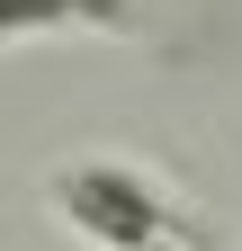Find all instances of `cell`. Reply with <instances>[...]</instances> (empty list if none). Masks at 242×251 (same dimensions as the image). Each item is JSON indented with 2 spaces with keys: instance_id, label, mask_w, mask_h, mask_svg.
<instances>
[{
  "instance_id": "6da1fadb",
  "label": "cell",
  "mask_w": 242,
  "mask_h": 251,
  "mask_svg": "<svg viewBox=\"0 0 242 251\" xmlns=\"http://www.w3.org/2000/svg\"><path fill=\"white\" fill-rule=\"evenodd\" d=\"M45 198H54V215H63L90 251H179V206L135 162H108V152L63 162Z\"/></svg>"
},
{
  "instance_id": "7a4b0ae2",
  "label": "cell",
  "mask_w": 242,
  "mask_h": 251,
  "mask_svg": "<svg viewBox=\"0 0 242 251\" xmlns=\"http://www.w3.org/2000/svg\"><path fill=\"white\" fill-rule=\"evenodd\" d=\"M153 0H0V45L18 36H135Z\"/></svg>"
}]
</instances>
